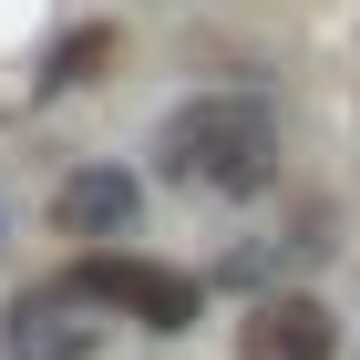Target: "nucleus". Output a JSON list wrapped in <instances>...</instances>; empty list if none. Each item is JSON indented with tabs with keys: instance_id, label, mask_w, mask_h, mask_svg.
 <instances>
[{
	"instance_id": "obj_3",
	"label": "nucleus",
	"mask_w": 360,
	"mask_h": 360,
	"mask_svg": "<svg viewBox=\"0 0 360 360\" xmlns=\"http://www.w3.org/2000/svg\"><path fill=\"white\" fill-rule=\"evenodd\" d=\"M93 350H103V309L83 299V278L11 309V360H93Z\"/></svg>"
},
{
	"instance_id": "obj_6",
	"label": "nucleus",
	"mask_w": 360,
	"mask_h": 360,
	"mask_svg": "<svg viewBox=\"0 0 360 360\" xmlns=\"http://www.w3.org/2000/svg\"><path fill=\"white\" fill-rule=\"evenodd\" d=\"M124 52V31L113 21H83V31H62V52H52V72H41V93H83L103 62Z\"/></svg>"
},
{
	"instance_id": "obj_5",
	"label": "nucleus",
	"mask_w": 360,
	"mask_h": 360,
	"mask_svg": "<svg viewBox=\"0 0 360 360\" xmlns=\"http://www.w3.org/2000/svg\"><path fill=\"white\" fill-rule=\"evenodd\" d=\"M52 226H62V237H124V226H134V175L83 165L72 186L52 195Z\"/></svg>"
},
{
	"instance_id": "obj_1",
	"label": "nucleus",
	"mask_w": 360,
	"mask_h": 360,
	"mask_svg": "<svg viewBox=\"0 0 360 360\" xmlns=\"http://www.w3.org/2000/svg\"><path fill=\"white\" fill-rule=\"evenodd\" d=\"M155 155H165V175H186V186L257 195L278 175V113L257 103V93H195V103L165 113Z\"/></svg>"
},
{
	"instance_id": "obj_4",
	"label": "nucleus",
	"mask_w": 360,
	"mask_h": 360,
	"mask_svg": "<svg viewBox=\"0 0 360 360\" xmlns=\"http://www.w3.org/2000/svg\"><path fill=\"white\" fill-rule=\"evenodd\" d=\"M237 350H248V360H330V350H340V319L309 299V288H278V299L248 309Z\"/></svg>"
},
{
	"instance_id": "obj_2",
	"label": "nucleus",
	"mask_w": 360,
	"mask_h": 360,
	"mask_svg": "<svg viewBox=\"0 0 360 360\" xmlns=\"http://www.w3.org/2000/svg\"><path fill=\"white\" fill-rule=\"evenodd\" d=\"M83 278V299L93 309H124V319H144V330H186L195 319V278L186 268H155V257H93Z\"/></svg>"
}]
</instances>
